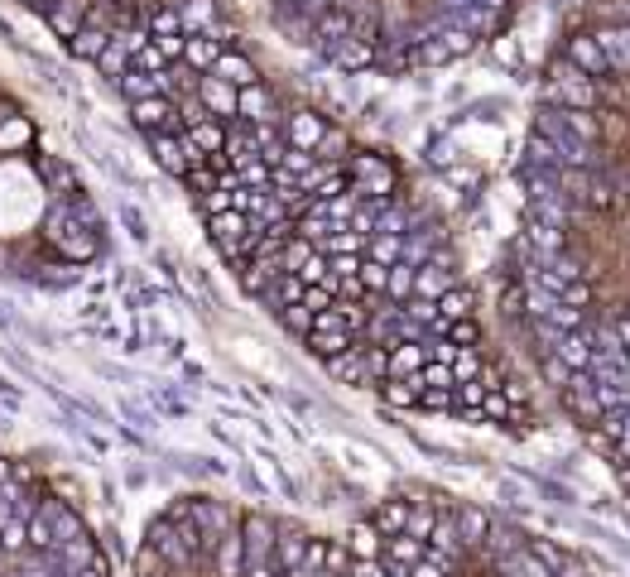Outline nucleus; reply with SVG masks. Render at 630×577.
I'll return each instance as SVG.
<instances>
[{
    "label": "nucleus",
    "mask_w": 630,
    "mask_h": 577,
    "mask_svg": "<svg viewBox=\"0 0 630 577\" xmlns=\"http://www.w3.org/2000/svg\"><path fill=\"white\" fill-rule=\"evenodd\" d=\"M0 577H111L73 500L0 457Z\"/></svg>",
    "instance_id": "f257e3e1"
},
{
    "label": "nucleus",
    "mask_w": 630,
    "mask_h": 577,
    "mask_svg": "<svg viewBox=\"0 0 630 577\" xmlns=\"http://www.w3.org/2000/svg\"><path fill=\"white\" fill-rule=\"evenodd\" d=\"M87 10H92V0H53V5L44 10V20H49V30L58 39H73L82 30V20H87Z\"/></svg>",
    "instance_id": "f03ea898"
},
{
    "label": "nucleus",
    "mask_w": 630,
    "mask_h": 577,
    "mask_svg": "<svg viewBox=\"0 0 630 577\" xmlns=\"http://www.w3.org/2000/svg\"><path fill=\"white\" fill-rule=\"evenodd\" d=\"M178 20H184V30H207V24L217 20V0H178Z\"/></svg>",
    "instance_id": "7ed1b4c3"
},
{
    "label": "nucleus",
    "mask_w": 630,
    "mask_h": 577,
    "mask_svg": "<svg viewBox=\"0 0 630 577\" xmlns=\"http://www.w3.org/2000/svg\"><path fill=\"white\" fill-rule=\"evenodd\" d=\"M572 63H578V68H587V73H601V68H607V53H601V44H597V39L578 34V39H572Z\"/></svg>",
    "instance_id": "20e7f679"
},
{
    "label": "nucleus",
    "mask_w": 630,
    "mask_h": 577,
    "mask_svg": "<svg viewBox=\"0 0 630 577\" xmlns=\"http://www.w3.org/2000/svg\"><path fill=\"white\" fill-rule=\"evenodd\" d=\"M102 44H106V30H87V24H82V30L68 39V49H73V59H82V63H92L96 53H102Z\"/></svg>",
    "instance_id": "39448f33"
},
{
    "label": "nucleus",
    "mask_w": 630,
    "mask_h": 577,
    "mask_svg": "<svg viewBox=\"0 0 630 577\" xmlns=\"http://www.w3.org/2000/svg\"><path fill=\"white\" fill-rule=\"evenodd\" d=\"M284 5H303V10H313V5H318V0H284Z\"/></svg>",
    "instance_id": "423d86ee"
},
{
    "label": "nucleus",
    "mask_w": 630,
    "mask_h": 577,
    "mask_svg": "<svg viewBox=\"0 0 630 577\" xmlns=\"http://www.w3.org/2000/svg\"><path fill=\"white\" fill-rule=\"evenodd\" d=\"M30 5H34V10H39V15H44V10H49V5H53V0H30Z\"/></svg>",
    "instance_id": "0eeeda50"
}]
</instances>
